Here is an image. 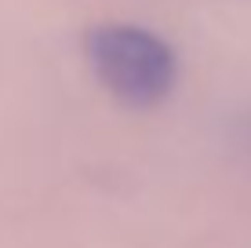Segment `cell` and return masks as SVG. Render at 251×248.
Returning a JSON list of instances; mask_svg holds the SVG:
<instances>
[{
  "label": "cell",
  "instance_id": "cell-1",
  "mask_svg": "<svg viewBox=\"0 0 251 248\" xmlns=\"http://www.w3.org/2000/svg\"><path fill=\"white\" fill-rule=\"evenodd\" d=\"M84 55L99 84L131 110L160 106L178 84L175 48L135 22H102L88 29Z\"/></svg>",
  "mask_w": 251,
  "mask_h": 248
}]
</instances>
